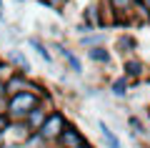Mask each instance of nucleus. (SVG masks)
Instances as JSON below:
<instances>
[{
	"mask_svg": "<svg viewBox=\"0 0 150 148\" xmlns=\"http://www.w3.org/2000/svg\"><path fill=\"white\" fill-rule=\"evenodd\" d=\"M40 101H43V95L33 93V90L13 93V95H8V108H5V113H8L10 121H25V116H28V113H30Z\"/></svg>",
	"mask_w": 150,
	"mask_h": 148,
	"instance_id": "nucleus-1",
	"label": "nucleus"
},
{
	"mask_svg": "<svg viewBox=\"0 0 150 148\" xmlns=\"http://www.w3.org/2000/svg\"><path fill=\"white\" fill-rule=\"evenodd\" d=\"M65 126H68V116H65V113L60 111V108H53V111L48 113V118L43 121V126L38 128L35 133H38L40 138H43V141L48 143V146H50V143H55V141H58V136L63 133V128H65Z\"/></svg>",
	"mask_w": 150,
	"mask_h": 148,
	"instance_id": "nucleus-2",
	"label": "nucleus"
},
{
	"mask_svg": "<svg viewBox=\"0 0 150 148\" xmlns=\"http://www.w3.org/2000/svg\"><path fill=\"white\" fill-rule=\"evenodd\" d=\"M50 48H53L55 53L60 55V60L65 63V68H68L70 73H75V75H83V70H85V68H83V60H80V55L75 53L73 48H68L63 40H55V43H50Z\"/></svg>",
	"mask_w": 150,
	"mask_h": 148,
	"instance_id": "nucleus-3",
	"label": "nucleus"
},
{
	"mask_svg": "<svg viewBox=\"0 0 150 148\" xmlns=\"http://www.w3.org/2000/svg\"><path fill=\"white\" fill-rule=\"evenodd\" d=\"M53 108H55V106H53V98H50V95H48V98H43V101H40V103H38V106L25 116L28 128H30V131H38V128L43 126V121L48 118V113L53 111Z\"/></svg>",
	"mask_w": 150,
	"mask_h": 148,
	"instance_id": "nucleus-4",
	"label": "nucleus"
},
{
	"mask_svg": "<svg viewBox=\"0 0 150 148\" xmlns=\"http://www.w3.org/2000/svg\"><path fill=\"white\" fill-rule=\"evenodd\" d=\"M5 60H8V65H10L13 70H20V73H28V75L33 73L30 58H28L25 50H20L18 45H10V48L5 50Z\"/></svg>",
	"mask_w": 150,
	"mask_h": 148,
	"instance_id": "nucleus-5",
	"label": "nucleus"
},
{
	"mask_svg": "<svg viewBox=\"0 0 150 148\" xmlns=\"http://www.w3.org/2000/svg\"><path fill=\"white\" fill-rule=\"evenodd\" d=\"M145 70H148V65H145L143 58H138V55L123 58V75H128V78L133 80V85H138V80L145 78Z\"/></svg>",
	"mask_w": 150,
	"mask_h": 148,
	"instance_id": "nucleus-6",
	"label": "nucleus"
},
{
	"mask_svg": "<svg viewBox=\"0 0 150 148\" xmlns=\"http://www.w3.org/2000/svg\"><path fill=\"white\" fill-rule=\"evenodd\" d=\"M85 133L80 131V128H75L73 123H68V126L63 128V133L58 136V141H55V146L58 148H73V146H80V143H85Z\"/></svg>",
	"mask_w": 150,
	"mask_h": 148,
	"instance_id": "nucleus-7",
	"label": "nucleus"
},
{
	"mask_svg": "<svg viewBox=\"0 0 150 148\" xmlns=\"http://www.w3.org/2000/svg\"><path fill=\"white\" fill-rule=\"evenodd\" d=\"M138 48H140V43H138V38H135L133 33L125 30V33H118V35H115V53L118 55H123V58L135 55Z\"/></svg>",
	"mask_w": 150,
	"mask_h": 148,
	"instance_id": "nucleus-8",
	"label": "nucleus"
},
{
	"mask_svg": "<svg viewBox=\"0 0 150 148\" xmlns=\"http://www.w3.org/2000/svg\"><path fill=\"white\" fill-rule=\"evenodd\" d=\"M25 43H28V48H30V50H35V55L43 60V63H48V65H53V63H55L53 48H50L40 35H28V38H25Z\"/></svg>",
	"mask_w": 150,
	"mask_h": 148,
	"instance_id": "nucleus-9",
	"label": "nucleus"
},
{
	"mask_svg": "<svg viewBox=\"0 0 150 148\" xmlns=\"http://www.w3.org/2000/svg\"><path fill=\"white\" fill-rule=\"evenodd\" d=\"M85 58L95 65H103V68H110L112 65V50L103 43V45H93V48H85Z\"/></svg>",
	"mask_w": 150,
	"mask_h": 148,
	"instance_id": "nucleus-10",
	"label": "nucleus"
},
{
	"mask_svg": "<svg viewBox=\"0 0 150 148\" xmlns=\"http://www.w3.org/2000/svg\"><path fill=\"white\" fill-rule=\"evenodd\" d=\"M112 8H115V28L128 25L130 28V13H133L135 0H110Z\"/></svg>",
	"mask_w": 150,
	"mask_h": 148,
	"instance_id": "nucleus-11",
	"label": "nucleus"
},
{
	"mask_svg": "<svg viewBox=\"0 0 150 148\" xmlns=\"http://www.w3.org/2000/svg\"><path fill=\"white\" fill-rule=\"evenodd\" d=\"M130 88H133V80H130L128 75H123V73L110 80V93L115 95V98H128Z\"/></svg>",
	"mask_w": 150,
	"mask_h": 148,
	"instance_id": "nucleus-12",
	"label": "nucleus"
},
{
	"mask_svg": "<svg viewBox=\"0 0 150 148\" xmlns=\"http://www.w3.org/2000/svg\"><path fill=\"white\" fill-rule=\"evenodd\" d=\"M108 40V30H90L85 35H78V45L80 48H93V45H103Z\"/></svg>",
	"mask_w": 150,
	"mask_h": 148,
	"instance_id": "nucleus-13",
	"label": "nucleus"
},
{
	"mask_svg": "<svg viewBox=\"0 0 150 148\" xmlns=\"http://www.w3.org/2000/svg\"><path fill=\"white\" fill-rule=\"evenodd\" d=\"M98 131H100V138H103V143H105V148H123L120 138L115 136V131H112L105 121H98Z\"/></svg>",
	"mask_w": 150,
	"mask_h": 148,
	"instance_id": "nucleus-14",
	"label": "nucleus"
},
{
	"mask_svg": "<svg viewBox=\"0 0 150 148\" xmlns=\"http://www.w3.org/2000/svg\"><path fill=\"white\" fill-rule=\"evenodd\" d=\"M38 3L48 10H55L58 15H65V8L70 5V0H38Z\"/></svg>",
	"mask_w": 150,
	"mask_h": 148,
	"instance_id": "nucleus-15",
	"label": "nucleus"
},
{
	"mask_svg": "<svg viewBox=\"0 0 150 148\" xmlns=\"http://www.w3.org/2000/svg\"><path fill=\"white\" fill-rule=\"evenodd\" d=\"M128 126L133 128V136H148V131H150V128H145V123L140 121L138 116H130L128 118Z\"/></svg>",
	"mask_w": 150,
	"mask_h": 148,
	"instance_id": "nucleus-16",
	"label": "nucleus"
},
{
	"mask_svg": "<svg viewBox=\"0 0 150 148\" xmlns=\"http://www.w3.org/2000/svg\"><path fill=\"white\" fill-rule=\"evenodd\" d=\"M10 65H8V60H3L0 58V78H8V75H10Z\"/></svg>",
	"mask_w": 150,
	"mask_h": 148,
	"instance_id": "nucleus-17",
	"label": "nucleus"
},
{
	"mask_svg": "<svg viewBox=\"0 0 150 148\" xmlns=\"http://www.w3.org/2000/svg\"><path fill=\"white\" fill-rule=\"evenodd\" d=\"M10 128V118H8V113H0V131H8Z\"/></svg>",
	"mask_w": 150,
	"mask_h": 148,
	"instance_id": "nucleus-18",
	"label": "nucleus"
},
{
	"mask_svg": "<svg viewBox=\"0 0 150 148\" xmlns=\"http://www.w3.org/2000/svg\"><path fill=\"white\" fill-rule=\"evenodd\" d=\"M0 98H8V88H5V78H0Z\"/></svg>",
	"mask_w": 150,
	"mask_h": 148,
	"instance_id": "nucleus-19",
	"label": "nucleus"
},
{
	"mask_svg": "<svg viewBox=\"0 0 150 148\" xmlns=\"http://www.w3.org/2000/svg\"><path fill=\"white\" fill-rule=\"evenodd\" d=\"M0 148H20V146H18L15 141H3V143H0Z\"/></svg>",
	"mask_w": 150,
	"mask_h": 148,
	"instance_id": "nucleus-20",
	"label": "nucleus"
},
{
	"mask_svg": "<svg viewBox=\"0 0 150 148\" xmlns=\"http://www.w3.org/2000/svg\"><path fill=\"white\" fill-rule=\"evenodd\" d=\"M5 108H8V98H0V113H5Z\"/></svg>",
	"mask_w": 150,
	"mask_h": 148,
	"instance_id": "nucleus-21",
	"label": "nucleus"
},
{
	"mask_svg": "<svg viewBox=\"0 0 150 148\" xmlns=\"http://www.w3.org/2000/svg\"><path fill=\"white\" fill-rule=\"evenodd\" d=\"M73 148H93V146H90V143L85 141V143H80V146H73Z\"/></svg>",
	"mask_w": 150,
	"mask_h": 148,
	"instance_id": "nucleus-22",
	"label": "nucleus"
},
{
	"mask_svg": "<svg viewBox=\"0 0 150 148\" xmlns=\"http://www.w3.org/2000/svg\"><path fill=\"white\" fill-rule=\"evenodd\" d=\"M140 3H143V5H145V8L150 10V0H140Z\"/></svg>",
	"mask_w": 150,
	"mask_h": 148,
	"instance_id": "nucleus-23",
	"label": "nucleus"
},
{
	"mask_svg": "<svg viewBox=\"0 0 150 148\" xmlns=\"http://www.w3.org/2000/svg\"><path fill=\"white\" fill-rule=\"evenodd\" d=\"M0 10H5V0H0Z\"/></svg>",
	"mask_w": 150,
	"mask_h": 148,
	"instance_id": "nucleus-24",
	"label": "nucleus"
}]
</instances>
